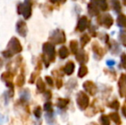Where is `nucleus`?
<instances>
[{
  "label": "nucleus",
  "instance_id": "14",
  "mask_svg": "<svg viewBox=\"0 0 126 125\" xmlns=\"http://www.w3.org/2000/svg\"><path fill=\"white\" fill-rule=\"evenodd\" d=\"M110 117H111V119L118 125L121 124V119L119 117V115H118L117 112H112V113L110 114Z\"/></svg>",
  "mask_w": 126,
  "mask_h": 125
},
{
  "label": "nucleus",
  "instance_id": "17",
  "mask_svg": "<svg viewBox=\"0 0 126 125\" xmlns=\"http://www.w3.org/2000/svg\"><path fill=\"white\" fill-rule=\"evenodd\" d=\"M88 74V68L85 65L80 67V69L78 71V76L79 77H83L84 75H86Z\"/></svg>",
  "mask_w": 126,
  "mask_h": 125
},
{
  "label": "nucleus",
  "instance_id": "31",
  "mask_svg": "<svg viewBox=\"0 0 126 125\" xmlns=\"http://www.w3.org/2000/svg\"><path fill=\"white\" fill-rule=\"evenodd\" d=\"M121 59H122V63H123L124 67L126 69V55L125 54H123V55H122Z\"/></svg>",
  "mask_w": 126,
  "mask_h": 125
},
{
  "label": "nucleus",
  "instance_id": "33",
  "mask_svg": "<svg viewBox=\"0 0 126 125\" xmlns=\"http://www.w3.org/2000/svg\"><path fill=\"white\" fill-rule=\"evenodd\" d=\"M57 87H58V88H60V87H62V81H60V80L58 81V85H57Z\"/></svg>",
  "mask_w": 126,
  "mask_h": 125
},
{
  "label": "nucleus",
  "instance_id": "27",
  "mask_svg": "<svg viewBox=\"0 0 126 125\" xmlns=\"http://www.w3.org/2000/svg\"><path fill=\"white\" fill-rule=\"evenodd\" d=\"M111 105H110V107H111L112 109H115V110H118V107H119V102L117 101V100H115V101H113L112 103H111Z\"/></svg>",
  "mask_w": 126,
  "mask_h": 125
},
{
  "label": "nucleus",
  "instance_id": "21",
  "mask_svg": "<svg viewBox=\"0 0 126 125\" xmlns=\"http://www.w3.org/2000/svg\"><path fill=\"white\" fill-rule=\"evenodd\" d=\"M69 103L68 99H65V98H59L58 101V105L60 108H63L67 105V104Z\"/></svg>",
  "mask_w": 126,
  "mask_h": 125
},
{
  "label": "nucleus",
  "instance_id": "20",
  "mask_svg": "<svg viewBox=\"0 0 126 125\" xmlns=\"http://www.w3.org/2000/svg\"><path fill=\"white\" fill-rule=\"evenodd\" d=\"M93 49H94V51L100 56H102L103 53H104V50H103L102 48H100V47L99 46V45H97V44L93 45Z\"/></svg>",
  "mask_w": 126,
  "mask_h": 125
},
{
  "label": "nucleus",
  "instance_id": "29",
  "mask_svg": "<svg viewBox=\"0 0 126 125\" xmlns=\"http://www.w3.org/2000/svg\"><path fill=\"white\" fill-rule=\"evenodd\" d=\"M34 115L36 116L37 117H40V115H41V111H40V107H37L34 111Z\"/></svg>",
  "mask_w": 126,
  "mask_h": 125
},
{
  "label": "nucleus",
  "instance_id": "25",
  "mask_svg": "<svg viewBox=\"0 0 126 125\" xmlns=\"http://www.w3.org/2000/svg\"><path fill=\"white\" fill-rule=\"evenodd\" d=\"M120 40H121L122 44H123L125 46H126V33L125 32H122L120 33Z\"/></svg>",
  "mask_w": 126,
  "mask_h": 125
},
{
  "label": "nucleus",
  "instance_id": "22",
  "mask_svg": "<svg viewBox=\"0 0 126 125\" xmlns=\"http://www.w3.org/2000/svg\"><path fill=\"white\" fill-rule=\"evenodd\" d=\"M89 40H90V37L88 36V34H84L82 37L81 38V45H87V44L89 42Z\"/></svg>",
  "mask_w": 126,
  "mask_h": 125
},
{
  "label": "nucleus",
  "instance_id": "9",
  "mask_svg": "<svg viewBox=\"0 0 126 125\" xmlns=\"http://www.w3.org/2000/svg\"><path fill=\"white\" fill-rule=\"evenodd\" d=\"M119 83H118V87H119V94L120 96L124 97L125 94V75H122L119 79Z\"/></svg>",
  "mask_w": 126,
  "mask_h": 125
},
{
  "label": "nucleus",
  "instance_id": "8",
  "mask_svg": "<svg viewBox=\"0 0 126 125\" xmlns=\"http://www.w3.org/2000/svg\"><path fill=\"white\" fill-rule=\"evenodd\" d=\"M88 25V19H87V17L82 16L79 20V22H78V25H77L78 30L81 31V32L84 31L85 29L87 28Z\"/></svg>",
  "mask_w": 126,
  "mask_h": 125
},
{
  "label": "nucleus",
  "instance_id": "28",
  "mask_svg": "<svg viewBox=\"0 0 126 125\" xmlns=\"http://www.w3.org/2000/svg\"><path fill=\"white\" fill-rule=\"evenodd\" d=\"M44 109H45V111H51V104L50 102H47V103L45 104V105H44Z\"/></svg>",
  "mask_w": 126,
  "mask_h": 125
},
{
  "label": "nucleus",
  "instance_id": "13",
  "mask_svg": "<svg viewBox=\"0 0 126 125\" xmlns=\"http://www.w3.org/2000/svg\"><path fill=\"white\" fill-rule=\"evenodd\" d=\"M76 60L80 63H84L85 61L88 60V57H87L86 54H85V52L83 51H81L78 54H76Z\"/></svg>",
  "mask_w": 126,
  "mask_h": 125
},
{
  "label": "nucleus",
  "instance_id": "32",
  "mask_svg": "<svg viewBox=\"0 0 126 125\" xmlns=\"http://www.w3.org/2000/svg\"><path fill=\"white\" fill-rule=\"evenodd\" d=\"M46 81H47V82L49 84V85L51 86L53 84V81H52V79H51L50 76H47V77H46Z\"/></svg>",
  "mask_w": 126,
  "mask_h": 125
},
{
  "label": "nucleus",
  "instance_id": "16",
  "mask_svg": "<svg viewBox=\"0 0 126 125\" xmlns=\"http://www.w3.org/2000/svg\"><path fill=\"white\" fill-rule=\"evenodd\" d=\"M69 55V51L68 49L66 48V47H62V48H60L59 50V56L61 58H65V57H67Z\"/></svg>",
  "mask_w": 126,
  "mask_h": 125
},
{
  "label": "nucleus",
  "instance_id": "15",
  "mask_svg": "<svg viewBox=\"0 0 126 125\" xmlns=\"http://www.w3.org/2000/svg\"><path fill=\"white\" fill-rule=\"evenodd\" d=\"M118 26L122 28H125L126 27V17L124 15H119L118 17Z\"/></svg>",
  "mask_w": 126,
  "mask_h": 125
},
{
  "label": "nucleus",
  "instance_id": "37",
  "mask_svg": "<svg viewBox=\"0 0 126 125\" xmlns=\"http://www.w3.org/2000/svg\"><path fill=\"white\" fill-rule=\"evenodd\" d=\"M125 4L126 5V0H125Z\"/></svg>",
  "mask_w": 126,
  "mask_h": 125
},
{
  "label": "nucleus",
  "instance_id": "35",
  "mask_svg": "<svg viewBox=\"0 0 126 125\" xmlns=\"http://www.w3.org/2000/svg\"><path fill=\"white\" fill-rule=\"evenodd\" d=\"M107 64L108 65H113L114 64V61H107Z\"/></svg>",
  "mask_w": 126,
  "mask_h": 125
},
{
  "label": "nucleus",
  "instance_id": "34",
  "mask_svg": "<svg viewBox=\"0 0 126 125\" xmlns=\"http://www.w3.org/2000/svg\"><path fill=\"white\" fill-rule=\"evenodd\" d=\"M123 114L126 117V104L123 106Z\"/></svg>",
  "mask_w": 126,
  "mask_h": 125
},
{
  "label": "nucleus",
  "instance_id": "24",
  "mask_svg": "<svg viewBox=\"0 0 126 125\" xmlns=\"http://www.w3.org/2000/svg\"><path fill=\"white\" fill-rule=\"evenodd\" d=\"M101 124L102 125H110V119L107 116H101Z\"/></svg>",
  "mask_w": 126,
  "mask_h": 125
},
{
  "label": "nucleus",
  "instance_id": "19",
  "mask_svg": "<svg viewBox=\"0 0 126 125\" xmlns=\"http://www.w3.org/2000/svg\"><path fill=\"white\" fill-rule=\"evenodd\" d=\"M70 47L71 49V52L73 53H76L77 52V50H78V45H77V42L76 40H72L70 44Z\"/></svg>",
  "mask_w": 126,
  "mask_h": 125
},
{
  "label": "nucleus",
  "instance_id": "1",
  "mask_svg": "<svg viewBox=\"0 0 126 125\" xmlns=\"http://www.w3.org/2000/svg\"><path fill=\"white\" fill-rule=\"evenodd\" d=\"M76 101H77L78 106H79L81 110H84V109H86L87 107H88V104H89V98H88V97L84 93L81 92L78 94Z\"/></svg>",
  "mask_w": 126,
  "mask_h": 125
},
{
  "label": "nucleus",
  "instance_id": "30",
  "mask_svg": "<svg viewBox=\"0 0 126 125\" xmlns=\"http://www.w3.org/2000/svg\"><path fill=\"white\" fill-rule=\"evenodd\" d=\"M17 82H18V85L19 86H22L24 83V78L22 75H20L18 78V80H17Z\"/></svg>",
  "mask_w": 126,
  "mask_h": 125
},
{
  "label": "nucleus",
  "instance_id": "4",
  "mask_svg": "<svg viewBox=\"0 0 126 125\" xmlns=\"http://www.w3.org/2000/svg\"><path fill=\"white\" fill-rule=\"evenodd\" d=\"M99 22H100V24L105 26L106 28H109L113 23V20L111 18V16L109 15V14H106V15H104L103 16H100L99 18Z\"/></svg>",
  "mask_w": 126,
  "mask_h": 125
},
{
  "label": "nucleus",
  "instance_id": "12",
  "mask_svg": "<svg viewBox=\"0 0 126 125\" xmlns=\"http://www.w3.org/2000/svg\"><path fill=\"white\" fill-rule=\"evenodd\" d=\"M75 69V64L72 62H69L64 67V72L67 75H71Z\"/></svg>",
  "mask_w": 126,
  "mask_h": 125
},
{
  "label": "nucleus",
  "instance_id": "2",
  "mask_svg": "<svg viewBox=\"0 0 126 125\" xmlns=\"http://www.w3.org/2000/svg\"><path fill=\"white\" fill-rule=\"evenodd\" d=\"M7 51H9L11 54L17 53V52L22 51V46H21L20 43H19V41L17 40V39L13 38L10 40V44H9V45H8V50Z\"/></svg>",
  "mask_w": 126,
  "mask_h": 125
},
{
  "label": "nucleus",
  "instance_id": "3",
  "mask_svg": "<svg viewBox=\"0 0 126 125\" xmlns=\"http://www.w3.org/2000/svg\"><path fill=\"white\" fill-rule=\"evenodd\" d=\"M31 5L28 3H22L18 6V13L22 14L26 19L29 18L31 15Z\"/></svg>",
  "mask_w": 126,
  "mask_h": 125
},
{
  "label": "nucleus",
  "instance_id": "38",
  "mask_svg": "<svg viewBox=\"0 0 126 125\" xmlns=\"http://www.w3.org/2000/svg\"><path fill=\"white\" fill-rule=\"evenodd\" d=\"M62 2H65V0H61Z\"/></svg>",
  "mask_w": 126,
  "mask_h": 125
},
{
  "label": "nucleus",
  "instance_id": "6",
  "mask_svg": "<svg viewBox=\"0 0 126 125\" xmlns=\"http://www.w3.org/2000/svg\"><path fill=\"white\" fill-rule=\"evenodd\" d=\"M83 87L91 95H94L95 93H96V87L92 82H86L83 84Z\"/></svg>",
  "mask_w": 126,
  "mask_h": 125
},
{
  "label": "nucleus",
  "instance_id": "18",
  "mask_svg": "<svg viewBox=\"0 0 126 125\" xmlns=\"http://www.w3.org/2000/svg\"><path fill=\"white\" fill-rule=\"evenodd\" d=\"M97 6H99L102 10H105L107 9V4H106V0H97L96 3Z\"/></svg>",
  "mask_w": 126,
  "mask_h": 125
},
{
  "label": "nucleus",
  "instance_id": "10",
  "mask_svg": "<svg viewBox=\"0 0 126 125\" xmlns=\"http://www.w3.org/2000/svg\"><path fill=\"white\" fill-rule=\"evenodd\" d=\"M17 32L20 33L22 36H25L27 33V26L23 22L20 21L17 24Z\"/></svg>",
  "mask_w": 126,
  "mask_h": 125
},
{
  "label": "nucleus",
  "instance_id": "7",
  "mask_svg": "<svg viewBox=\"0 0 126 125\" xmlns=\"http://www.w3.org/2000/svg\"><path fill=\"white\" fill-rule=\"evenodd\" d=\"M52 39L56 43H63V42L65 41L64 33L62 32V31H60V30H57L56 32H55Z\"/></svg>",
  "mask_w": 126,
  "mask_h": 125
},
{
  "label": "nucleus",
  "instance_id": "26",
  "mask_svg": "<svg viewBox=\"0 0 126 125\" xmlns=\"http://www.w3.org/2000/svg\"><path fill=\"white\" fill-rule=\"evenodd\" d=\"M112 3H113V7H114V9L117 10V11L120 10V3L118 0H113Z\"/></svg>",
  "mask_w": 126,
  "mask_h": 125
},
{
  "label": "nucleus",
  "instance_id": "5",
  "mask_svg": "<svg viewBox=\"0 0 126 125\" xmlns=\"http://www.w3.org/2000/svg\"><path fill=\"white\" fill-rule=\"evenodd\" d=\"M43 50H44V52L47 54V57H49L50 60H53V59H54L55 50H54V46H53L52 44L46 43L43 46Z\"/></svg>",
  "mask_w": 126,
  "mask_h": 125
},
{
  "label": "nucleus",
  "instance_id": "36",
  "mask_svg": "<svg viewBox=\"0 0 126 125\" xmlns=\"http://www.w3.org/2000/svg\"><path fill=\"white\" fill-rule=\"evenodd\" d=\"M57 1H58V0H51V3H56Z\"/></svg>",
  "mask_w": 126,
  "mask_h": 125
},
{
  "label": "nucleus",
  "instance_id": "11",
  "mask_svg": "<svg viewBox=\"0 0 126 125\" xmlns=\"http://www.w3.org/2000/svg\"><path fill=\"white\" fill-rule=\"evenodd\" d=\"M88 11L92 15H99V10L97 4H94V2L88 4Z\"/></svg>",
  "mask_w": 126,
  "mask_h": 125
},
{
  "label": "nucleus",
  "instance_id": "23",
  "mask_svg": "<svg viewBox=\"0 0 126 125\" xmlns=\"http://www.w3.org/2000/svg\"><path fill=\"white\" fill-rule=\"evenodd\" d=\"M37 87H38L39 91H40V92H43L45 90V87H46L45 83L42 82L41 79H39L38 82H37Z\"/></svg>",
  "mask_w": 126,
  "mask_h": 125
}]
</instances>
